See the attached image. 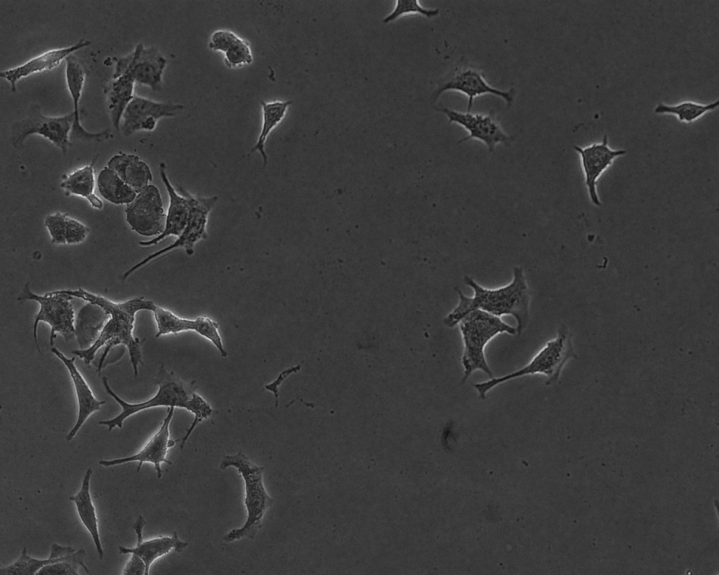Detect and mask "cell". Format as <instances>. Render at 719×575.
I'll use <instances>...</instances> for the list:
<instances>
[{
    "label": "cell",
    "instance_id": "1",
    "mask_svg": "<svg viewBox=\"0 0 719 575\" xmlns=\"http://www.w3.org/2000/svg\"><path fill=\"white\" fill-rule=\"evenodd\" d=\"M62 291L73 297L98 305L109 315L95 341L89 348L74 350L72 353L82 359L86 364H89L102 347L105 346V351L109 352L117 345H124L128 351L133 374L137 377L138 366L143 364L141 346L145 339L133 336L136 315L140 310L152 312L156 305L144 297H136L125 302L115 303L82 288Z\"/></svg>",
    "mask_w": 719,
    "mask_h": 575
},
{
    "label": "cell",
    "instance_id": "2",
    "mask_svg": "<svg viewBox=\"0 0 719 575\" xmlns=\"http://www.w3.org/2000/svg\"><path fill=\"white\" fill-rule=\"evenodd\" d=\"M463 279L473 289V296L468 297L460 289H456L459 300L444 319L443 322L447 326L454 327L466 314L474 310H480L499 317L513 316L517 323V334L521 335L529 322L530 303L529 291L521 267H513V279L510 283L495 289L485 288L467 275Z\"/></svg>",
    "mask_w": 719,
    "mask_h": 575
},
{
    "label": "cell",
    "instance_id": "3",
    "mask_svg": "<svg viewBox=\"0 0 719 575\" xmlns=\"http://www.w3.org/2000/svg\"><path fill=\"white\" fill-rule=\"evenodd\" d=\"M106 392L120 405L121 412L113 418L100 421L99 425L107 426L111 431L116 427L122 428L125 420L132 415L155 407H174L185 409L194 416V420L181 439L182 449L196 426L212 414L211 407L194 391L193 385L181 381L173 372L168 371L162 364L157 374L158 390L156 394L146 401L128 403L119 397L110 387L106 377H103Z\"/></svg>",
    "mask_w": 719,
    "mask_h": 575
},
{
    "label": "cell",
    "instance_id": "4",
    "mask_svg": "<svg viewBox=\"0 0 719 575\" xmlns=\"http://www.w3.org/2000/svg\"><path fill=\"white\" fill-rule=\"evenodd\" d=\"M458 325L463 345L461 383H464L476 371L484 372L489 378H493L492 371L486 359L485 348L492 339L499 334L515 335L517 333L516 328L506 324L501 317L480 310H474L466 314Z\"/></svg>",
    "mask_w": 719,
    "mask_h": 575
},
{
    "label": "cell",
    "instance_id": "5",
    "mask_svg": "<svg viewBox=\"0 0 719 575\" xmlns=\"http://www.w3.org/2000/svg\"><path fill=\"white\" fill-rule=\"evenodd\" d=\"M576 357L572 333L567 326L562 324L556 336L548 341L525 366L508 374L475 383L473 387L479 398L484 399L488 392L497 385L529 375L545 376V384L549 385L559 379L567 362Z\"/></svg>",
    "mask_w": 719,
    "mask_h": 575
},
{
    "label": "cell",
    "instance_id": "6",
    "mask_svg": "<svg viewBox=\"0 0 719 575\" xmlns=\"http://www.w3.org/2000/svg\"><path fill=\"white\" fill-rule=\"evenodd\" d=\"M219 467L220 470L234 467L242 476L247 511L243 526L232 529L224 535L223 540L230 543L244 537L253 539L261 527L263 515L273 503L263 485L264 468L253 463L242 451L234 455L224 456Z\"/></svg>",
    "mask_w": 719,
    "mask_h": 575
},
{
    "label": "cell",
    "instance_id": "7",
    "mask_svg": "<svg viewBox=\"0 0 719 575\" xmlns=\"http://www.w3.org/2000/svg\"><path fill=\"white\" fill-rule=\"evenodd\" d=\"M73 296L57 290L39 295L30 289L27 282L18 298L19 301L34 300L39 304V310L35 316L33 324V338L38 352L44 355L38 341L37 327L41 322L47 323L51 327L49 343L54 345L57 333H61L66 341L75 335L74 311L71 300Z\"/></svg>",
    "mask_w": 719,
    "mask_h": 575
},
{
    "label": "cell",
    "instance_id": "8",
    "mask_svg": "<svg viewBox=\"0 0 719 575\" xmlns=\"http://www.w3.org/2000/svg\"><path fill=\"white\" fill-rule=\"evenodd\" d=\"M74 121L73 112L60 117H47L38 105H32L28 115L11 127V143L15 148L23 146L30 135L37 134L48 139L65 154L70 145V136Z\"/></svg>",
    "mask_w": 719,
    "mask_h": 575
},
{
    "label": "cell",
    "instance_id": "9",
    "mask_svg": "<svg viewBox=\"0 0 719 575\" xmlns=\"http://www.w3.org/2000/svg\"><path fill=\"white\" fill-rule=\"evenodd\" d=\"M114 60L113 79L127 76L154 92L161 90L166 60L156 48H145L139 44L133 52L124 57L114 58Z\"/></svg>",
    "mask_w": 719,
    "mask_h": 575
},
{
    "label": "cell",
    "instance_id": "10",
    "mask_svg": "<svg viewBox=\"0 0 719 575\" xmlns=\"http://www.w3.org/2000/svg\"><path fill=\"white\" fill-rule=\"evenodd\" d=\"M218 200L216 196L208 197H194L192 198V204L190 210L187 223L173 243L163 248L158 251L150 255L129 270L122 277L126 279L132 273L145 266L152 260L164 256L171 251L182 249H184L188 256L193 255L195 244L202 239L207 238L206 227L209 215L215 206Z\"/></svg>",
    "mask_w": 719,
    "mask_h": 575
},
{
    "label": "cell",
    "instance_id": "11",
    "mask_svg": "<svg viewBox=\"0 0 719 575\" xmlns=\"http://www.w3.org/2000/svg\"><path fill=\"white\" fill-rule=\"evenodd\" d=\"M574 149L579 157L583 183L588 199L593 206L600 207L602 206V201L598 192V183L615 160L626 154V150L612 148L609 145L607 135L600 142L583 147L576 145Z\"/></svg>",
    "mask_w": 719,
    "mask_h": 575
},
{
    "label": "cell",
    "instance_id": "12",
    "mask_svg": "<svg viewBox=\"0 0 719 575\" xmlns=\"http://www.w3.org/2000/svg\"><path fill=\"white\" fill-rule=\"evenodd\" d=\"M126 219L131 229L140 235L157 237L164 230L166 214L158 188L149 185L126 204Z\"/></svg>",
    "mask_w": 719,
    "mask_h": 575
},
{
    "label": "cell",
    "instance_id": "13",
    "mask_svg": "<svg viewBox=\"0 0 719 575\" xmlns=\"http://www.w3.org/2000/svg\"><path fill=\"white\" fill-rule=\"evenodd\" d=\"M183 108L181 104L156 102L135 95L123 113L122 133L127 136L138 131H152L159 119L175 117Z\"/></svg>",
    "mask_w": 719,
    "mask_h": 575
},
{
    "label": "cell",
    "instance_id": "14",
    "mask_svg": "<svg viewBox=\"0 0 719 575\" xmlns=\"http://www.w3.org/2000/svg\"><path fill=\"white\" fill-rule=\"evenodd\" d=\"M437 110L447 116L449 123L459 124L468 133L459 143L471 139L477 140L484 143L491 152L498 144L507 143L510 140V136L491 114L463 112L446 107H440Z\"/></svg>",
    "mask_w": 719,
    "mask_h": 575
},
{
    "label": "cell",
    "instance_id": "15",
    "mask_svg": "<svg viewBox=\"0 0 719 575\" xmlns=\"http://www.w3.org/2000/svg\"><path fill=\"white\" fill-rule=\"evenodd\" d=\"M452 91L464 94L468 98L467 111L470 112L476 97L483 95H494L503 99L510 105L514 99V90L503 91L492 86L484 75L472 67L459 69L441 82L435 91L433 98L436 100L444 92Z\"/></svg>",
    "mask_w": 719,
    "mask_h": 575
},
{
    "label": "cell",
    "instance_id": "16",
    "mask_svg": "<svg viewBox=\"0 0 719 575\" xmlns=\"http://www.w3.org/2000/svg\"><path fill=\"white\" fill-rule=\"evenodd\" d=\"M152 312L157 327L156 338L169 333L194 331L211 341L223 357L227 356L218 331V324L210 317L199 316L194 319H185L158 305H156Z\"/></svg>",
    "mask_w": 719,
    "mask_h": 575
},
{
    "label": "cell",
    "instance_id": "17",
    "mask_svg": "<svg viewBox=\"0 0 719 575\" xmlns=\"http://www.w3.org/2000/svg\"><path fill=\"white\" fill-rule=\"evenodd\" d=\"M174 410V407L168 408L167 415L164 419L161 427L139 452L127 457L112 460H101L99 461V464L108 468L128 462L137 461L138 465L136 472H138L144 463H150L154 465L157 477L160 479L162 476L161 463H166L169 465L172 463L166 457L168 449L175 445V441L169 439V425L173 418Z\"/></svg>",
    "mask_w": 719,
    "mask_h": 575
},
{
    "label": "cell",
    "instance_id": "18",
    "mask_svg": "<svg viewBox=\"0 0 719 575\" xmlns=\"http://www.w3.org/2000/svg\"><path fill=\"white\" fill-rule=\"evenodd\" d=\"M159 173L169 198L165 227L160 235L151 240L140 242L139 245L143 247L157 245L169 237L177 238L187 223L192 204L193 195L183 190H180L183 195L180 194L173 187L167 176L166 165L164 163L159 164Z\"/></svg>",
    "mask_w": 719,
    "mask_h": 575
},
{
    "label": "cell",
    "instance_id": "19",
    "mask_svg": "<svg viewBox=\"0 0 719 575\" xmlns=\"http://www.w3.org/2000/svg\"><path fill=\"white\" fill-rule=\"evenodd\" d=\"M146 524L143 515H139L133 525L137 536V543L134 548H126L120 546V554H136L143 559L146 566L145 574L150 573V568L153 562L158 557L169 553L172 549L177 553L183 552L188 546V543L181 541L176 531L171 536H159L150 540L143 541V531Z\"/></svg>",
    "mask_w": 719,
    "mask_h": 575
},
{
    "label": "cell",
    "instance_id": "20",
    "mask_svg": "<svg viewBox=\"0 0 719 575\" xmlns=\"http://www.w3.org/2000/svg\"><path fill=\"white\" fill-rule=\"evenodd\" d=\"M51 352L64 364L69 371L75 390L78 405V416L75 425L66 436V440H72L82 427L88 418L95 411L100 409L106 403L95 398L91 388L74 364V357L68 358L55 347Z\"/></svg>",
    "mask_w": 719,
    "mask_h": 575
},
{
    "label": "cell",
    "instance_id": "21",
    "mask_svg": "<svg viewBox=\"0 0 719 575\" xmlns=\"http://www.w3.org/2000/svg\"><path fill=\"white\" fill-rule=\"evenodd\" d=\"M65 77L67 88L73 102V113L74 121L71 133V139L83 141H102L110 136V129L107 128L97 133H90L85 130L80 122L79 100L85 82V72L77 59L71 54L65 58Z\"/></svg>",
    "mask_w": 719,
    "mask_h": 575
},
{
    "label": "cell",
    "instance_id": "22",
    "mask_svg": "<svg viewBox=\"0 0 719 575\" xmlns=\"http://www.w3.org/2000/svg\"><path fill=\"white\" fill-rule=\"evenodd\" d=\"M91 44V42L88 40L81 39L77 44L69 47L48 51L20 66L1 72L0 77L10 84L11 91L15 92L16 84L20 79L58 67L62 60H65L73 52L87 47Z\"/></svg>",
    "mask_w": 719,
    "mask_h": 575
},
{
    "label": "cell",
    "instance_id": "23",
    "mask_svg": "<svg viewBox=\"0 0 719 575\" xmlns=\"http://www.w3.org/2000/svg\"><path fill=\"white\" fill-rule=\"evenodd\" d=\"M107 166L113 170L137 194L150 185L152 180L150 166L135 154H116L109 160Z\"/></svg>",
    "mask_w": 719,
    "mask_h": 575
},
{
    "label": "cell",
    "instance_id": "24",
    "mask_svg": "<svg viewBox=\"0 0 719 575\" xmlns=\"http://www.w3.org/2000/svg\"><path fill=\"white\" fill-rule=\"evenodd\" d=\"M92 474V468H88L83 478L79 491L74 496H71L69 500L75 504L79 519L91 534L99 558L102 560L104 552L100 538L95 508L93 503L90 491V481Z\"/></svg>",
    "mask_w": 719,
    "mask_h": 575
},
{
    "label": "cell",
    "instance_id": "25",
    "mask_svg": "<svg viewBox=\"0 0 719 575\" xmlns=\"http://www.w3.org/2000/svg\"><path fill=\"white\" fill-rule=\"evenodd\" d=\"M76 551V549L72 546H65L53 543L51 546L49 557L41 560L30 557L27 553L26 547H25L15 562L0 569V574L37 575V573L42 567L66 559L70 555Z\"/></svg>",
    "mask_w": 719,
    "mask_h": 575
},
{
    "label": "cell",
    "instance_id": "26",
    "mask_svg": "<svg viewBox=\"0 0 719 575\" xmlns=\"http://www.w3.org/2000/svg\"><path fill=\"white\" fill-rule=\"evenodd\" d=\"M108 318L97 305L88 303L81 309L75 326L80 349L88 348L95 341Z\"/></svg>",
    "mask_w": 719,
    "mask_h": 575
},
{
    "label": "cell",
    "instance_id": "27",
    "mask_svg": "<svg viewBox=\"0 0 719 575\" xmlns=\"http://www.w3.org/2000/svg\"><path fill=\"white\" fill-rule=\"evenodd\" d=\"M95 159L85 166L78 168L67 176L60 183L66 195H76L86 198L96 209H102L103 201L94 194L95 177L93 164Z\"/></svg>",
    "mask_w": 719,
    "mask_h": 575
},
{
    "label": "cell",
    "instance_id": "28",
    "mask_svg": "<svg viewBox=\"0 0 719 575\" xmlns=\"http://www.w3.org/2000/svg\"><path fill=\"white\" fill-rule=\"evenodd\" d=\"M291 104L292 101L291 100L261 102L263 113L261 129L255 145L251 150V152L258 151L260 153L263 158V166H265L268 164V155L265 152L267 139L271 132L284 119Z\"/></svg>",
    "mask_w": 719,
    "mask_h": 575
},
{
    "label": "cell",
    "instance_id": "29",
    "mask_svg": "<svg viewBox=\"0 0 719 575\" xmlns=\"http://www.w3.org/2000/svg\"><path fill=\"white\" fill-rule=\"evenodd\" d=\"M97 186L100 195L114 204H128L133 201L137 193L119 176L107 166L99 173Z\"/></svg>",
    "mask_w": 719,
    "mask_h": 575
},
{
    "label": "cell",
    "instance_id": "30",
    "mask_svg": "<svg viewBox=\"0 0 719 575\" xmlns=\"http://www.w3.org/2000/svg\"><path fill=\"white\" fill-rule=\"evenodd\" d=\"M135 81L127 76L114 79L107 90L109 110L114 127L119 130L123 113L133 98Z\"/></svg>",
    "mask_w": 719,
    "mask_h": 575
},
{
    "label": "cell",
    "instance_id": "31",
    "mask_svg": "<svg viewBox=\"0 0 719 575\" xmlns=\"http://www.w3.org/2000/svg\"><path fill=\"white\" fill-rule=\"evenodd\" d=\"M718 105V100L706 104L692 100H685L675 105L660 103L654 108V112L658 114L672 115L680 122L692 124L707 113L715 110Z\"/></svg>",
    "mask_w": 719,
    "mask_h": 575
},
{
    "label": "cell",
    "instance_id": "32",
    "mask_svg": "<svg viewBox=\"0 0 719 575\" xmlns=\"http://www.w3.org/2000/svg\"><path fill=\"white\" fill-rule=\"evenodd\" d=\"M85 555V550L79 549L70 555L66 559L42 567L37 573V575H78L79 574V567H83L87 573H89L90 571L84 562Z\"/></svg>",
    "mask_w": 719,
    "mask_h": 575
},
{
    "label": "cell",
    "instance_id": "33",
    "mask_svg": "<svg viewBox=\"0 0 719 575\" xmlns=\"http://www.w3.org/2000/svg\"><path fill=\"white\" fill-rule=\"evenodd\" d=\"M439 12L438 8H424L418 0H397L393 10L383 18V22L387 24L402 16L411 14H418L431 18L436 17Z\"/></svg>",
    "mask_w": 719,
    "mask_h": 575
},
{
    "label": "cell",
    "instance_id": "34",
    "mask_svg": "<svg viewBox=\"0 0 719 575\" xmlns=\"http://www.w3.org/2000/svg\"><path fill=\"white\" fill-rule=\"evenodd\" d=\"M224 62L230 69L248 65L253 62V53L249 43L240 38L223 53Z\"/></svg>",
    "mask_w": 719,
    "mask_h": 575
},
{
    "label": "cell",
    "instance_id": "35",
    "mask_svg": "<svg viewBox=\"0 0 719 575\" xmlns=\"http://www.w3.org/2000/svg\"><path fill=\"white\" fill-rule=\"evenodd\" d=\"M68 217L67 213L62 212H56L46 216L44 225L51 237L52 244H66Z\"/></svg>",
    "mask_w": 719,
    "mask_h": 575
},
{
    "label": "cell",
    "instance_id": "36",
    "mask_svg": "<svg viewBox=\"0 0 719 575\" xmlns=\"http://www.w3.org/2000/svg\"><path fill=\"white\" fill-rule=\"evenodd\" d=\"M240 38L238 34L232 31L218 29L211 34L209 42V47L214 51L225 53Z\"/></svg>",
    "mask_w": 719,
    "mask_h": 575
},
{
    "label": "cell",
    "instance_id": "37",
    "mask_svg": "<svg viewBox=\"0 0 719 575\" xmlns=\"http://www.w3.org/2000/svg\"><path fill=\"white\" fill-rule=\"evenodd\" d=\"M301 368V364H298V365H296L294 366H291L290 368H288V369L282 371L279 374V376H277V378L275 381H273L272 382H271V383H270L268 384H266L265 385L264 388H265V389L266 390L270 391L272 393H273V395L275 396V407H276L278 406V402H279L278 401H279V386L283 383V381L285 380V378H286L290 374L299 371Z\"/></svg>",
    "mask_w": 719,
    "mask_h": 575
},
{
    "label": "cell",
    "instance_id": "38",
    "mask_svg": "<svg viewBox=\"0 0 719 575\" xmlns=\"http://www.w3.org/2000/svg\"><path fill=\"white\" fill-rule=\"evenodd\" d=\"M132 556L126 563L121 574L124 575H143L146 572V566L141 557L136 554Z\"/></svg>",
    "mask_w": 719,
    "mask_h": 575
}]
</instances>
